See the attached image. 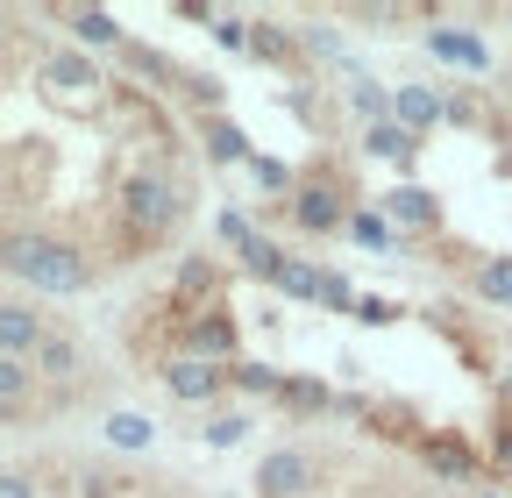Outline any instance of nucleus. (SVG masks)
Instances as JSON below:
<instances>
[{"label": "nucleus", "instance_id": "1", "mask_svg": "<svg viewBox=\"0 0 512 498\" xmlns=\"http://www.w3.org/2000/svg\"><path fill=\"white\" fill-rule=\"evenodd\" d=\"M8 278L36 285L43 299H79L93 285V257L64 235H8Z\"/></svg>", "mask_w": 512, "mask_h": 498}, {"label": "nucleus", "instance_id": "2", "mask_svg": "<svg viewBox=\"0 0 512 498\" xmlns=\"http://www.w3.org/2000/svg\"><path fill=\"white\" fill-rule=\"evenodd\" d=\"M121 221L136 235H171L178 221V185L164 171H128L121 178Z\"/></svg>", "mask_w": 512, "mask_h": 498}, {"label": "nucleus", "instance_id": "3", "mask_svg": "<svg viewBox=\"0 0 512 498\" xmlns=\"http://www.w3.org/2000/svg\"><path fill=\"white\" fill-rule=\"evenodd\" d=\"M164 392L178 399V406H214L221 399V385H228V370L221 363H207V356H192V349H178V356H164Z\"/></svg>", "mask_w": 512, "mask_h": 498}, {"label": "nucleus", "instance_id": "4", "mask_svg": "<svg viewBox=\"0 0 512 498\" xmlns=\"http://www.w3.org/2000/svg\"><path fill=\"white\" fill-rule=\"evenodd\" d=\"M313 484H320L313 449H271L264 463H256V498H306Z\"/></svg>", "mask_w": 512, "mask_h": 498}, {"label": "nucleus", "instance_id": "5", "mask_svg": "<svg viewBox=\"0 0 512 498\" xmlns=\"http://www.w3.org/2000/svg\"><path fill=\"white\" fill-rule=\"evenodd\" d=\"M349 214L356 207H342V193H335V185H320V178H306L299 193H292V221L306 235H335V228H349Z\"/></svg>", "mask_w": 512, "mask_h": 498}, {"label": "nucleus", "instance_id": "6", "mask_svg": "<svg viewBox=\"0 0 512 498\" xmlns=\"http://www.w3.org/2000/svg\"><path fill=\"white\" fill-rule=\"evenodd\" d=\"M377 207L392 228H441V200L427 185H392V193H377Z\"/></svg>", "mask_w": 512, "mask_h": 498}, {"label": "nucleus", "instance_id": "7", "mask_svg": "<svg viewBox=\"0 0 512 498\" xmlns=\"http://www.w3.org/2000/svg\"><path fill=\"white\" fill-rule=\"evenodd\" d=\"M392 121H406L413 136H427L434 121H448V100H441V86H392Z\"/></svg>", "mask_w": 512, "mask_h": 498}, {"label": "nucleus", "instance_id": "8", "mask_svg": "<svg viewBox=\"0 0 512 498\" xmlns=\"http://www.w3.org/2000/svg\"><path fill=\"white\" fill-rule=\"evenodd\" d=\"M43 335H50V328L29 314L22 299H8V306H0V349H8V356H22V363H29V356L43 349Z\"/></svg>", "mask_w": 512, "mask_h": 498}, {"label": "nucleus", "instance_id": "9", "mask_svg": "<svg viewBox=\"0 0 512 498\" xmlns=\"http://www.w3.org/2000/svg\"><path fill=\"white\" fill-rule=\"evenodd\" d=\"M29 363H36V378H50V385H72L79 370H86V349H79L72 335H43V349H36Z\"/></svg>", "mask_w": 512, "mask_h": 498}, {"label": "nucleus", "instance_id": "10", "mask_svg": "<svg viewBox=\"0 0 512 498\" xmlns=\"http://www.w3.org/2000/svg\"><path fill=\"white\" fill-rule=\"evenodd\" d=\"M185 349H192V356H207V363H221V370H235V321H228V314H207V321H192Z\"/></svg>", "mask_w": 512, "mask_h": 498}, {"label": "nucleus", "instance_id": "11", "mask_svg": "<svg viewBox=\"0 0 512 498\" xmlns=\"http://www.w3.org/2000/svg\"><path fill=\"white\" fill-rule=\"evenodd\" d=\"M43 86H57L64 100H79V93H93V86H100V72H93V57L57 50V57H43Z\"/></svg>", "mask_w": 512, "mask_h": 498}, {"label": "nucleus", "instance_id": "12", "mask_svg": "<svg viewBox=\"0 0 512 498\" xmlns=\"http://www.w3.org/2000/svg\"><path fill=\"white\" fill-rule=\"evenodd\" d=\"M427 50L448 57V65H463V72H491V50L477 36H463V29H427Z\"/></svg>", "mask_w": 512, "mask_h": 498}, {"label": "nucleus", "instance_id": "13", "mask_svg": "<svg viewBox=\"0 0 512 498\" xmlns=\"http://www.w3.org/2000/svg\"><path fill=\"white\" fill-rule=\"evenodd\" d=\"M363 150L384 157V164H413L420 157V136L406 129V121H377V129H363Z\"/></svg>", "mask_w": 512, "mask_h": 498}, {"label": "nucleus", "instance_id": "14", "mask_svg": "<svg viewBox=\"0 0 512 498\" xmlns=\"http://www.w3.org/2000/svg\"><path fill=\"white\" fill-rule=\"evenodd\" d=\"M64 22H72V36H79L86 50H128V43H121V22H114L107 8H72Z\"/></svg>", "mask_w": 512, "mask_h": 498}, {"label": "nucleus", "instance_id": "15", "mask_svg": "<svg viewBox=\"0 0 512 498\" xmlns=\"http://www.w3.org/2000/svg\"><path fill=\"white\" fill-rule=\"evenodd\" d=\"M299 50H306V43H299L285 22H256V29H249V57H264V65H292Z\"/></svg>", "mask_w": 512, "mask_h": 498}, {"label": "nucleus", "instance_id": "16", "mask_svg": "<svg viewBox=\"0 0 512 498\" xmlns=\"http://www.w3.org/2000/svg\"><path fill=\"white\" fill-rule=\"evenodd\" d=\"M207 157H214V164H242V171H249V157H256V150H249V136L235 129V121H221V114H214V121H207Z\"/></svg>", "mask_w": 512, "mask_h": 498}, {"label": "nucleus", "instance_id": "17", "mask_svg": "<svg viewBox=\"0 0 512 498\" xmlns=\"http://www.w3.org/2000/svg\"><path fill=\"white\" fill-rule=\"evenodd\" d=\"M349 107L363 114V129H377V121H392V86H377V79H349Z\"/></svg>", "mask_w": 512, "mask_h": 498}, {"label": "nucleus", "instance_id": "18", "mask_svg": "<svg viewBox=\"0 0 512 498\" xmlns=\"http://www.w3.org/2000/svg\"><path fill=\"white\" fill-rule=\"evenodd\" d=\"M107 442L136 456V449H150V442H157V420H150V413H107Z\"/></svg>", "mask_w": 512, "mask_h": 498}, {"label": "nucleus", "instance_id": "19", "mask_svg": "<svg viewBox=\"0 0 512 498\" xmlns=\"http://www.w3.org/2000/svg\"><path fill=\"white\" fill-rule=\"evenodd\" d=\"M349 235H356L363 249H399V228L384 221V207H356V214H349Z\"/></svg>", "mask_w": 512, "mask_h": 498}, {"label": "nucleus", "instance_id": "20", "mask_svg": "<svg viewBox=\"0 0 512 498\" xmlns=\"http://www.w3.org/2000/svg\"><path fill=\"white\" fill-rule=\"evenodd\" d=\"M278 406H285V413H328V406H335V392L320 385V378H285Z\"/></svg>", "mask_w": 512, "mask_h": 498}, {"label": "nucleus", "instance_id": "21", "mask_svg": "<svg viewBox=\"0 0 512 498\" xmlns=\"http://www.w3.org/2000/svg\"><path fill=\"white\" fill-rule=\"evenodd\" d=\"M470 285H477V299H491V306H512V257H484Z\"/></svg>", "mask_w": 512, "mask_h": 498}, {"label": "nucleus", "instance_id": "22", "mask_svg": "<svg viewBox=\"0 0 512 498\" xmlns=\"http://www.w3.org/2000/svg\"><path fill=\"white\" fill-rule=\"evenodd\" d=\"M285 264H292V249H278L271 235H256V242L242 249V271H249V278H271V285H278V271H285Z\"/></svg>", "mask_w": 512, "mask_h": 498}, {"label": "nucleus", "instance_id": "23", "mask_svg": "<svg viewBox=\"0 0 512 498\" xmlns=\"http://www.w3.org/2000/svg\"><path fill=\"white\" fill-rule=\"evenodd\" d=\"M320 285H328V271H313L306 257H292V264L278 271V292H285V299H320Z\"/></svg>", "mask_w": 512, "mask_h": 498}, {"label": "nucleus", "instance_id": "24", "mask_svg": "<svg viewBox=\"0 0 512 498\" xmlns=\"http://www.w3.org/2000/svg\"><path fill=\"white\" fill-rule=\"evenodd\" d=\"M228 385H242V392H264V399H278V392H285V370H271V363H235V370H228Z\"/></svg>", "mask_w": 512, "mask_h": 498}, {"label": "nucleus", "instance_id": "25", "mask_svg": "<svg viewBox=\"0 0 512 498\" xmlns=\"http://www.w3.org/2000/svg\"><path fill=\"white\" fill-rule=\"evenodd\" d=\"M29 370H36V363L0 356V399H8V413H22V406H29Z\"/></svg>", "mask_w": 512, "mask_h": 498}, {"label": "nucleus", "instance_id": "26", "mask_svg": "<svg viewBox=\"0 0 512 498\" xmlns=\"http://www.w3.org/2000/svg\"><path fill=\"white\" fill-rule=\"evenodd\" d=\"M249 178H256V185H264V193H271V200H292V193H299V178H292V171H285L278 157H249Z\"/></svg>", "mask_w": 512, "mask_h": 498}, {"label": "nucleus", "instance_id": "27", "mask_svg": "<svg viewBox=\"0 0 512 498\" xmlns=\"http://www.w3.org/2000/svg\"><path fill=\"white\" fill-rule=\"evenodd\" d=\"M427 463H434L441 477H477V456H470L463 442H427Z\"/></svg>", "mask_w": 512, "mask_h": 498}, {"label": "nucleus", "instance_id": "28", "mask_svg": "<svg viewBox=\"0 0 512 498\" xmlns=\"http://www.w3.org/2000/svg\"><path fill=\"white\" fill-rule=\"evenodd\" d=\"M200 434H207V449H235L242 434H249V413H214Z\"/></svg>", "mask_w": 512, "mask_h": 498}, {"label": "nucleus", "instance_id": "29", "mask_svg": "<svg viewBox=\"0 0 512 498\" xmlns=\"http://www.w3.org/2000/svg\"><path fill=\"white\" fill-rule=\"evenodd\" d=\"M299 43H306V57H342V36H335L328 22H306V29H299Z\"/></svg>", "mask_w": 512, "mask_h": 498}, {"label": "nucleus", "instance_id": "30", "mask_svg": "<svg viewBox=\"0 0 512 498\" xmlns=\"http://www.w3.org/2000/svg\"><path fill=\"white\" fill-rule=\"evenodd\" d=\"M249 29L256 22H242V15H214V43L221 50H249Z\"/></svg>", "mask_w": 512, "mask_h": 498}, {"label": "nucleus", "instance_id": "31", "mask_svg": "<svg viewBox=\"0 0 512 498\" xmlns=\"http://www.w3.org/2000/svg\"><path fill=\"white\" fill-rule=\"evenodd\" d=\"M192 292H214V264H200V257L178 271V299H192Z\"/></svg>", "mask_w": 512, "mask_h": 498}, {"label": "nucleus", "instance_id": "32", "mask_svg": "<svg viewBox=\"0 0 512 498\" xmlns=\"http://www.w3.org/2000/svg\"><path fill=\"white\" fill-rule=\"evenodd\" d=\"M320 299H328L335 314H356V306H363V299L349 292V278H342V271H328V285H320Z\"/></svg>", "mask_w": 512, "mask_h": 498}, {"label": "nucleus", "instance_id": "33", "mask_svg": "<svg viewBox=\"0 0 512 498\" xmlns=\"http://www.w3.org/2000/svg\"><path fill=\"white\" fill-rule=\"evenodd\" d=\"M214 235H221V242H235V249H249V242H256V228H249L242 214H221V221H214Z\"/></svg>", "mask_w": 512, "mask_h": 498}, {"label": "nucleus", "instance_id": "34", "mask_svg": "<svg viewBox=\"0 0 512 498\" xmlns=\"http://www.w3.org/2000/svg\"><path fill=\"white\" fill-rule=\"evenodd\" d=\"M392 314H399V306H392V299H363V306H356V321H363V328H384V321H392Z\"/></svg>", "mask_w": 512, "mask_h": 498}, {"label": "nucleus", "instance_id": "35", "mask_svg": "<svg viewBox=\"0 0 512 498\" xmlns=\"http://www.w3.org/2000/svg\"><path fill=\"white\" fill-rule=\"evenodd\" d=\"M491 463H498V470H512V427H498V442H491Z\"/></svg>", "mask_w": 512, "mask_h": 498}, {"label": "nucleus", "instance_id": "36", "mask_svg": "<svg viewBox=\"0 0 512 498\" xmlns=\"http://www.w3.org/2000/svg\"><path fill=\"white\" fill-rule=\"evenodd\" d=\"M335 413H342V420H370V406H363L356 392H342V399H335Z\"/></svg>", "mask_w": 512, "mask_h": 498}, {"label": "nucleus", "instance_id": "37", "mask_svg": "<svg viewBox=\"0 0 512 498\" xmlns=\"http://www.w3.org/2000/svg\"><path fill=\"white\" fill-rule=\"evenodd\" d=\"M0 498H29V477H22V470H8V477H0Z\"/></svg>", "mask_w": 512, "mask_h": 498}, {"label": "nucleus", "instance_id": "38", "mask_svg": "<svg viewBox=\"0 0 512 498\" xmlns=\"http://www.w3.org/2000/svg\"><path fill=\"white\" fill-rule=\"evenodd\" d=\"M498 385H505V392H512V370H505V378H498Z\"/></svg>", "mask_w": 512, "mask_h": 498}, {"label": "nucleus", "instance_id": "39", "mask_svg": "<svg viewBox=\"0 0 512 498\" xmlns=\"http://www.w3.org/2000/svg\"><path fill=\"white\" fill-rule=\"evenodd\" d=\"M470 498H498V491H470Z\"/></svg>", "mask_w": 512, "mask_h": 498}]
</instances>
